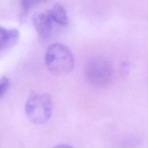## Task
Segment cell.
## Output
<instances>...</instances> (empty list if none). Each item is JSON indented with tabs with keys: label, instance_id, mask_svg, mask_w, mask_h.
<instances>
[{
	"label": "cell",
	"instance_id": "1",
	"mask_svg": "<svg viewBox=\"0 0 148 148\" xmlns=\"http://www.w3.org/2000/svg\"><path fill=\"white\" fill-rule=\"evenodd\" d=\"M45 62L47 69L52 74L62 76L69 73L74 67V58L70 49L56 43L50 45L46 52Z\"/></svg>",
	"mask_w": 148,
	"mask_h": 148
},
{
	"label": "cell",
	"instance_id": "2",
	"mask_svg": "<svg viewBox=\"0 0 148 148\" xmlns=\"http://www.w3.org/2000/svg\"><path fill=\"white\" fill-rule=\"evenodd\" d=\"M25 111L29 120L36 124L46 123L51 117L53 101L47 93L31 92L27 98Z\"/></svg>",
	"mask_w": 148,
	"mask_h": 148
},
{
	"label": "cell",
	"instance_id": "3",
	"mask_svg": "<svg viewBox=\"0 0 148 148\" xmlns=\"http://www.w3.org/2000/svg\"><path fill=\"white\" fill-rule=\"evenodd\" d=\"M112 68L110 64L103 58H95L90 60L85 68L87 80L95 86H103L110 79Z\"/></svg>",
	"mask_w": 148,
	"mask_h": 148
},
{
	"label": "cell",
	"instance_id": "4",
	"mask_svg": "<svg viewBox=\"0 0 148 148\" xmlns=\"http://www.w3.org/2000/svg\"><path fill=\"white\" fill-rule=\"evenodd\" d=\"M33 25L42 38H48L51 32L52 21L47 14L38 13L32 17Z\"/></svg>",
	"mask_w": 148,
	"mask_h": 148
},
{
	"label": "cell",
	"instance_id": "5",
	"mask_svg": "<svg viewBox=\"0 0 148 148\" xmlns=\"http://www.w3.org/2000/svg\"><path fill=\"white\" fill-rule=\"evenodd\" d=\"M19 31L15 28L7 29L0 25V50L14 46L19 40Z\"/></svg>",
	"mask_w": 148,
	"mask_h": 148
},
{
	"label": "cell",
	"instance_id": "6",
	"mask_svg": "<svg viewBox=\"0 0 148 148\" xmlns=\"http://www.w3.org/2000/svg\"><path fill=\"white\" fill-rule=\"evenodd\" d=\"M47 14L52 21L60 25H66L68 23L67 13L65 8L60 4H55L54 6L48 11Z\"/></svg>",
	"mask_w": 148,
	"mask_h": 148
},
{
	"label": "cell",
	"instance_id": "7",
	"mask_svg": "<svg viewBox=\"0 0 148 148\" xmlns=\"http://www.w3.org/2000/svg\"><path fill=\"white\" fill-rule=\"evenodd\" d=\"M39 2H40V0H21L24 13L25 14L28 12V11Z\"/></svg>",
	"mask_w": 148,
	"mask_h": 148
},
{
	"label": "cell",
	"instance_id": "8",
	"mask_svg": "<svg viewBox=\"0 0 148 148\" xmlns=\"http://www.w3.org/2000/svg\"><path fill=\"white\" fill-rule=\"evenodd\" d=\"M10 80L7 77H3L0 79V97L7 91L9 87Z\"/></svg>",
	"mask_w": 148,
	"mask_h": 148
},
{
	"label": "cell",
	"instance_id": "9",
	"mask_svg": "<svg viewBox=\"0 0 148 148\" xmlns=\"http://www.w3.org/2000/svg\"><path fill=\"white\" fill-rule=\"evenodd\" d=\"M53 148H73V147L71 146H69V145H68L61 144V145H58L55 146Z\"/></svg>",
	"mask_w": 148,
	"mask_h": 148
},
{
	"label": "cell",
	"instance_id": "10",
	"mask_svg": "<svg viewBox=\"0 0 148 148\" xmlns=\"http://www.w3.org/2000/svg\"><path fill=\"white\" fill-rule=\"evenodd\" d=\"M46 1V0H40V1Z\"/></svg>",
	"mask_w": 148,
	"mask_h": 148
}]
</instances>
